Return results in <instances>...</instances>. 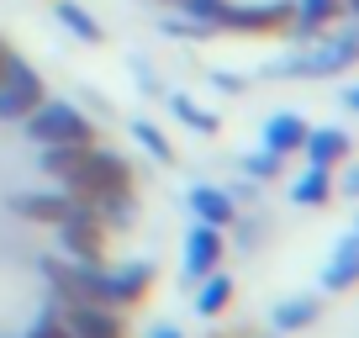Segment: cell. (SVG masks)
<instances>
[{"mask_svg":"<svg viewBox=\"0 0 359 338\" xmlns=\"http://www.w3.org/2000/svg\"><path fill=\"white\" fill-rule=\"evenodd\" d=\"M22 127H27V137H32L37 148H48V143H90V137H95L90 116L79 111V106H69V101H37L32 111L22 116Z\"/></svg>","mask_w":359,"mask_h":338,"instance_id":"obj_1","label":"cell"},{"mask_svg":"<svg viewBox=\"0 0 359 338\" xmlns=\"http://www.w3.org/2000/svg\"><path fill=\"white\" fill-rule=\"evenodd\" d=\"M58 227V254L64 259H85V264H101V248H106V227H101V217L90 212L85 201H74L69 206V217L64 222H53Z\"/></svg>","mask_w":359,"mask_h":338,"instance_id":"obj_2","label":"cell"},{"mask_svg":"<svg viewBox=\"0 0 359 338\" xmlns=\"http://www.w3.org/2000/svg\"><path fill=\"white\" fill-rule=\"evenodd\" d=\"M37 101H43V74L27 58L6 53V69H0V122H22Z\"/></svg>","mask_w":359,"mask_h":338,"instance_id":"obj_3","label":"cell"},{"mask_svg":"<svg viewBox=\"0 0 359 338\" xmlns=\"http://www.w3.org/2000/svg\"><path fill=\"white\" fill-rule=\"evenodd\" d=\"M116 185H133V164H127L122 154H111V148H85V169H79V180L69 185V196L85 201V196L116 191Z\"/></svg>","mask_w":359,"mask_h":338,"instance_id":"obj_4","label":"cell"},{"mask_svg":"<svg viewBox=\"0 0 359 338\" xmlns=\"http://www.w3.org/2000/svg\"><path fill=\"white\" fill-rule=\"evenodd\" d=\"M58 312H64V323H69V333H74V338H127L116 306H101V302H58Z\"/></svg>","mask_w":359,"mask_h":338,"instance_id":"obj_5","label":"cell"},{"mask_svg":"<svg viewBox=\"0 0 359 338\" xmlns=\"http://www.w3.org/2000/svg\"><path fill=\"white\" fill-rule=\"evenodd\" d=\"M148 285H154V264H143V259L101 270V306H133L148 296Z\"/></svg>","mask_w":359,"mask_h":338,"instance_id":"obj_6","label":"cell"},{"mask_svg":"<svg viewBox=\"0 0 359 338\" xmlns=\"http://www.w3.org/2000/svg\"><path fill=\"white\" fill-rule=\"evenodd\" d=\"M354 53H359V37L344 32V37H333V43H323V48H312V53H302V58H285L280 74H338V69L354 64Z\"/></svg>","mask_w":359,"mask_h":338,"instance_id":"obj_7","label":"cell"},{"mask_svg":"<svg viewBox=\"0 0 359 338\" xmlns=\"http://www.w3.org/2000/svg\"><path fill=\"white\" fill-rule=\"evenodd\" d=\"M217 259H222V227L212 222H196L191 238H185V280H201V275L217 270Z\"/></svg>","mask_w":359,"mask_h":338,"instance_id":"obj_8","label":"cell"},{"mask_svg":"<svg viewBox=\"0 0 359 338\" xmlns=\"http://www.w3.org/2000/svg\"><path fill=\"white\" fill-rule=\"evenodd\" d=\"M85 206L95 217H101V227H133L137 222V201H133V185H116V191H95V196H85Z\"/></svg>","mask_w":359,"mask_h":338,"instance_id":"obj_9","label":"cell"},{"mask_svg":"<svg viewBox=\"0 0 359 338\" xmlns=\"http://www.w3.org/2000/svg\"><path fill=\"white\" fill-rule=\"evenodd\" d=\"M74 196L69 191H27V196H11V212L27 217V222H64Z\"/></svg>","mask_w":359,"mask_h":338,"instance_id":"obj_10","label":"cell"},{"mask_svg":"<svg viewBox=\"0 0 359 338\" xmlns=\"http://www.w3.org/2000/svg\"><path fill=\"white\" fill-rule=\"evenodd\" d=\"M302 154H306V164L333 169V164H344V158H348V133H338V127H306Z\"/></svg>","mask_w":359,"mask_h":338,"instance_id":"obj_11","label":"cell"},{"mask_svg":"<svg viewBox=\"0 0 359 338\" xmlns=\"http://www.w3.org/2000/svg\"><path fill=\"white\" fill-rule=\"evenodd\" d=\"M85 148H90V143H48L37 164H43L48 175H53V180L69 191V185L79 180V169H85Z\"/></svg>","mask_w":359,"mask_h":338,"instance_id":"obj_12","label":"cell"},{"mask_svg":"<svg viewBox=\"0 0 359 338\" xmlns=\"http://www.w3.org/2000/svg\"><path fill=\"white\" fill-rule=\"evenodd\" d=\"M191 212H196V222H212V227H227L238 217V201L227 191H217V185H196L191 191Z\"/></svg>","mask_w":359,"mask_h":338,"instance_id":"obj_13","label":"cell"},{"mask_svg":"<svg viewBox=\"0 0 359 338\" xmlns=\"http://www.w3.org/2000/svg\"><path fill=\"white\" fill-rule=\"evenodd\" d=\"M354 270H359V238L344 233L338 248H333V264L323 270V291H348V285H354Z\"/></svg>","mask_w":359,"mask_h":338,"instance_id":"obj_14","label":"cell"},{"mask_svg":"<svg viewBox=\"0 0 359 338\" xmlns=\"http://www.w3.org/2000/svg\"><path fill=\"white\" fill-rule=\"evenodd\" d=\"M291 201L296 206H327L333 201V169H323V164L302 169V175L291 180Z\"/></svg>","mask_w":359,"mask_h":338,"instance_id":"obj_15","label":"cell"},{"mask_svg":"<svg viewBox=\"0 0 359 338\" xmlns=\"http://www.w3.org/2000/svg\"><path fill=\"white\" fill-rule=\"evenodd\" d=\"M302 137H306V122L296 111H275L264 122V148H275V154H296Z\"/></svg>","mask_w":359,"mask_h":338,"instance_id":"obj_16","label":"cell"},{"mask_svg":"<svg viewBox=\"0 0 359 338\" xmlns=\"http://www.w3.org/2000/svg\"><path fill=\"white\" fill-rule=\"evenodd\" d=\"M317 317H323V296H291V302L275 306V327H280V333H302Z\"/></svg>","mask_w":359,"mask_h":338,"instance_id":"obj_17","label":"cell"},{"mask_svg":"<svg viewBox=\"0 0 359 338\" xmlns=\"http://www.w3.org/2000/svg\"><path fill=\"white\" fill-rule=\"evenodd\" d=\"M227 302H233V280H227L222 270H212V275L196 280V312H201V317H217Z\"/></svg>","mask_w":359,"mask_h":338,"instance_id":"obj_18","label":"cell"},{"mask_svg":"<svg viewBox=\"0 0 359 338\" xmlns=\"http://www.w3.org/2000/svg\"><path fill=\"white\" fill-rule=\"evenodd\" d=\"M333 16H338V0H296V11H291L296 37H317Z\"/></svg>","mask_w":359,"mask_h":338,"instance_id":"obj_19","label":"cell"},{"mask_svg":"<svg viewBox=\"0 0 359 338\" xmlns=\"http://www.w3.org/2000/svg\"><path fill=\"white\" fill-rule=\"evenodd\" d=\"M53 16L79 37V43H101V22H95V16H90L79 0H53Z\"/></svg>","mask_w":359,"mask_h":338,"instance_id":"obj_20","label":"cell"},{"mask_svg":"<svg viewBox=\"0 0 359 338\" xmlns=\"http://www.w3.org/2000/svg\"><path fill=\"white\" fill-rule=\"evenodd\" d=\"M169 111H175L180 122L191 127V133H201V137H206V133H217V116L206 111V106H196L191 95H169Z\"/></svg>","mask_w":359,"mask_h":338,"instance_id":"obj_21","label":"cell"},{"mask_svg":"<svg viewBox=\"0 0 359 338\" xmlns=\"http://www.w3.org/2000/svg\"><path fill=\"white\" fill-rule=\"evenodd\" d=\"M27 338H74L69 323H64V312H58V302H48L43 312H37V323L27 327Z\"/></svg>","mask_w":359,"mask_h":338,"instance_id":"obj_22","label":"cell"},{"mask_svg":"<svg viewBox=\"0 0 359 338\" xmlns=\"http://www.w3.org/2000/svg\"><path fill=\"white\" fill-rule=\"evenodd\" d=\"M133 137H137V143H143V148H148V154H154V158H158V164H169V158H175V148H169V137H164V133H158V127H154V122H133Z\"/></svg>","mask_w":359,"mask_h":338,"instance_id":"obj_23","label":"cell"},{"mask_svg":"<svg viewBox=\"0 0 359 338\" xmlns=\"http://www.w3.org/2000/svg\"><path fill=\"white\" fill-rule=\"evenodd\" d=\"M280 164H285V154H275V148H264V154H248V158H243V169L254 175V180H275V175H280Z\"/></svg>","mask_w":359,"mask_h":338,"instance_id":"obj_24","label":"cell"},{"mask_svg":"<svg viewBox=\"0 0 359 338\" xmlns=\"http://www.w3.org/2000/svg\"><path fill=\"white\" fill-rule=\"evenodd\" d=\"M169 32H175V37H206V32H217V27L191 22V16H180V22H169Z\"/></svg>","mask_w":359,"mask_h":338,"instance_id":"obj_25","label":"cell"},{"mask_svg":"<svg viewBox=\"0 0 359 338\" xmlns=\"http://www.w3.org/2000/svg\"><path fill=\"white\" fill-rule=\"evenodd\" d=\"M217 90H243V79H238V74H227V69H217Z\"/></svg>","mask_w":359,"mask_h":338,"instance_id":"obj_26","label":"cell"},{"mask_svg":"<svg viewBox=\"0 0 359 338\" xmlns=\"http://www.w3.org/2000/svg\"><path fill=\"white\" fill-rule=\"evenodd\" d=\"M148 338H185L175 323H158V327H148Z\"/></svg>","mask_w":359,"mask_h":338,"instance_id":"obj_27","label":"cell"},{"mask_svg":"<svg viewBox=\"0 0 359 338\" xmlns=\"http://www.w3.org/2000/svg\"><path fill=\"white\" fill-rule=\"evenodd\" d=\"M354 6H359V0H338V11H354Z\"/></svg>","mask_w":359,"mask_h":338,"instance_id":"obj_28","label":"cell"},{"mask_svg":"<svg viewBox=\"0 0 359 338\" xmlns=\"http://www.w3.org/2000/svg\"><path fill=\"white\" fill-rule=\"evenodd\" d=\"M0 69H6V43H0Z\"/></svg>","mask_w":359,"mask_h":338,"instance_id":"obj_29","label":"cell"}]
</instances>
